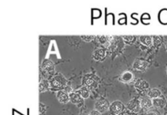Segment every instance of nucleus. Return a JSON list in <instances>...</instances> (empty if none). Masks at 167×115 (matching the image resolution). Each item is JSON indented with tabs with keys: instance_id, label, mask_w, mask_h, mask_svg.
<instances>
[{
	"instance_id": "nucleus-1",
	"label": "nucleus",
	"mask_w": 167,
	"mask_h": 115,
	"mask_svg": "<svg viewBox=\"0 0 167 115\" xmlns=\"http://www.w3.org/2000/svg\"><path fill=\"white\" fill-rule=\"evenodd\" d=\"M66 84H67V80L65 78V76L62 74H57L50 81V88L51 90L59 92L63 90L65 88Z\"/></svg>"
},
{
	"instance_id": "nucleus-2",
	"label": "nucleus",
	"mask_w": 167,
	"mask_h": 115,
	"mask_svg": "<svg viewBox=\"0 0 167 115\" xmlns=\"http://www.w3.org/2000/svg\"><path fill=\"white\" fill-rule=\"evenodd\" d=\"M140 108H141L140 101L138 99H132L127 102V110L132 114H138L140 110Z\"/></svg>"
},
{
	"instance_id": "nucleus-3",
	"label": "nucleus",
	"mask_w": 167,
	"mask_h": 115,
	"mask_svg": "<svg viewBox=\"0 0 167 115\" xmlns=\"http://www.w3.org/2000/svg\"><path fill=\"white\" fill-rule=\"evenodd\" d=\"M123 107H124V105L121 100H115L112 104H110L108 110H109L110 114L116 115L122 113Z\"/></svg>"
},
{
	"instance_id": "nucleus-4",
	"label": "nucleus",
	"mask_w": 167,
	"mask_h": 115,
	"mask_svg": "<svg viewBox=\"0 0 167 115\" xmlns=\"http://www.w3.org/2000/svg\"><path fill=\"white\" fill-rule=\"evenodd\" d=\"M109 106L110 104L108 102V100L106 99H104L101 98L100 100H98L95 104V109L96 110H98L99 112L103 113V112H105L107 110L109 109Z\"/></svg>"
},
{
	"instance_id": "nucleus-5",
	"label": "nucleus",
	"mask_w": 167,
	"mask_h": 115,
	"mask_svg": "<svg viewBox=\"0 0 167 115\" xmlns=\"http://www.w3.org/2000/svg\"><path fill=\"white\" fill-rule=\"evenodd\" d=\"M83 85H84V87L87 88L89 90H92V89L96 88L98 84H97L96 80H95L93 77L86 76V78H84V80H83Z\"/></svg>"
},
{
	"instance_id": "nucleus-6",
	"label": "nucleus",
	"mask_w": 167,
	"mask_h": 115,
	"mask_svg": "<svg viewBox=\"0 0 167 115\" xmlns=\"http://www.w3.org/2000/svg\"><path fill=\"white\" fill-rule=\"evenodd\" d=\"M147 62L143 59H136L133 63V68L138 71H144L147 67Z\"/></svg>"
},
{
	"instance_id": "nucleus-7",
	"label": "nucleus",
	"mask_w": 167,
	"mask_h": 115,
	"mask_svg": "<svg viewBox=\"0 0 167 115\" xmlns=\"http://www.w3.org/2000/svg\"><path fill=\"white\" fill-rule=\"evenodd\" d=\"M106 57V50L103 48L96 49L93 52V58L96 61H103Z\"/></svg>"
},
{
	"instance_id": "nucleus-8",
	"label": "nucleus",
	"mask_w": 167,
	"mask_h": 115,
	"mask_svg": "<svg viewBox=\"0 0 167 115\" xmlns=\"http://www.w3.org/2000/svg\"><path fill=\"white\" fill-rule=\"evenodd\" d=\"M56 97H57L58 100L61 103H63V104H65V103H67L69 100V94H68L67 92H65V91L63 90L57 92Z\"/></svg>"
},
{
	"instance_id": "nucleus-9",
	"label": "nucleus",
	"mask_w": 167,
	"mask_h": 115,
	"mask_svg": "<svg viewBox=\"0 0 167 115\" xmlns=\"http://www.w3.org/2000/svg\"><path fill=\"white\" fill-rule=\"evenodd\" d=\"M42 69L47 72H53L54 69H55V65H54V62L52 61L49 60V59H46L42 62Z\"/></svg>"
},
{
	"instance_id": "nucleus-10",
	"label": "nucleus",
	"mask_w": 167,
	"mask_h": 115,
	"mask_svg": "<svg viewBox=\"0 0 167 115\" xmlns=\"http://www.w3.org/2000/svg\"><path fill=\"white\" fill-rule=\"evenodd\" d=\"M140 105H141V108L143 109L144 110H147L152 108V106L153 105L152 104V100L150 97H143L140 100Z\"/></svg>"
},
{
	"instance_id": "nucleus-11",
	"label": "nucleus",
	"mask_w": 167,
	"mask_h": 115,
	"mask_svg": "<svg viewBox=\"0 0 167 115\" xmlns=\"http://www.w3.org/2000/svg\"><path fill=\"white\" fill-rule=\"evenodd\" d=\"M135 88L138 90H145L149 88V84L146 80H142V79H139L136 80V82L135 83Z\"/></svg>"
},
{
	"instance_id": "nucleus-12",
	"label": "nucleus",
	"mask_w": 167,
	"mask_h": 115,
	"mask_svg": "<svg viewBox=\"0 0 167 115\" xmlns=\"http://www.w3.org/2000/svg\"><path fill=\"white\" fill-rule=\"evenodd\" d=\"M69 100L74 105H78L82 102V97L77 92H70L69 93Z\"/></svg>"
},
{
	"instance_id": "nucleus-13",
	"label": "nucleus",
	"mask_w": 167,
	"mask_h": 115,
	"mask_svg": "<svg viewBox=\"0 0 167 115\" xmlns=\"http://www.w3.org/2000/svg\"><path fill=\"white\" fill-rule=\"evenodd\" d=\"M166 103V102L165 98H162V97H158V98H155V99L152 100L153 106L157 108V109H162L163 107H165Z\"/></svg>"
},
{
	"instance_id": "nucleus-14",
	"label": "nucleus",
	"mask_w": 167,
	"mask_h": 115,
	"mask_svg": "<svg viewBox=\"0 0 167 115\" xmlns=\"http://www.w3.org/2000/svg\"><path fill=\"white\" fill-rule=\"evenodd\" d=\"M133 78H134V75L132 74V72L128 70L123 72L121 75V80L124 83H130L131 81H132Z\"/></svg>"
},
{
	"instance_id": "nucleus-15",
	"label": "nucleus",
	"mask_w": 167,
	"mask_h": 115,
	"mask_svg": "<svg viewBox=\"0 0 167 115\" xmlns=\"http://www.w3.org/2000/svg\"><path fill=\"white\" fill-rule=\"evenodd\" d=\"M147 96H148V97H150V98L155 99V98L161 97V96H162V92H161V91L159 90L158 88H153L149 89L148 92H147Z\"/></svg>"
},
{
	"instance_id": "nucleus-16",
	"label": "nucleus",
	"mask_w": 167,
	"mask_h": 115,
	"mask_svg": "<svg viewBox=\"0 0 167 115\" xmlns=\"http://www.w3.org/2000/svg\"><path fill=\"white\" fill-rule=\"evenodd\" d=\"M48 88H50V82H48L46 80H41L39 84V92H43L48 90Z\"/></svg>"
},
{
	"instance_id": "nucleus-17",
	"label": "nucleus",
	"mask_w": 167,
	"mask_h": 115,
	"mask_svg": "<svg viewBox=\"0 0 167 115\" xmlns=\"http://www.w3.org/2000/svg\"><path fill=\"white\" fill-rule=\"evenodd\" d=\"M139 40L141 41L142 44L149 46L152 44V38L150 36H141L139 37Z\"/></svg>"
},
{
	"instance_id": "nucleus-18",
	"label": "nucleus",
	"mask_w": 167,
	"mask_h": 115,
	"mask_svg": "<svg viewBox=\"0 0 167 115\" xmlns=\"http://www.w3.org/2000/svg\"><path fill=\"white\" fill-rule=\"evenodd\" d=\"M77 93H79L82 98L86 99V98H88L89 96H90V91H89V89H88L87 88H86V87H82V88H81L78 90Z\"/></svg>"
},
{
	"instance_id": "nucleus-19",
	"label": "nucleus",
	"mask_w": 167,
	"mask_h": 115,
	"mask_svg": "<svg viewBox=\"0 0 167 115\" xmlns=\"http://www.w3.org/2000/svg\"><path fill=\"white\" fill-rule=\"evenodd\" d=\"M152 44L154 45L155 47H159L161 45V44H162V38H161V37H158V36L153 37V38H152Z\"/></svg>"
},
{
	"instance_id": "nucleus-20",
	"label": "nucleus",
	"mask_w": 167,
	"mask_h": 115,
	"mask_svg": "<svg viewBox=\"0 0 167 115\" xmlns=\"http://www.w3.org/2000/svg\"><path fill=\"white\" fill-rule=\"evenodd\" d=\"M123 40L125 41L127 43H132L135 40V36H124Z\"/></svg>"
},
{
	"instance_id": "nucleus-21",
	"label": "nucleus",
	"mask_w": 167,
	"mask_h": 115,
	"mask_svg": "<svg viewBox=\"0 0 167 115\" xmlns=\"http://www.w3.org/2000/svg\"><path fill=\"white\" fill-rule=\"evenodd\" d=\"M99 38H98V41H99V42L102 44V45H104V44H106L108 42V37L106 36H100V37H98Z\"/></svg>"
},
{
	"instance_id": "nucleus-22",
	"label": "nucleus",
	"mask_w": 167,
	"mask_h": 115,
	"mask_svg": "<svg viewBox=\"0 0 167 115\" xmlns=\"http://www.w3.org/2000/svg\"><path fill=\"white\" fill-rule=\"evenodd\" d=\"M46 106L44 105L43 104L40 103L39 105V111H40V115H43L44 114H46Z\"/></svg>"
},
{
	"instance_id": "nucleus-23",
	"label": "nucleus",
	"mask_w": 167,
	"mask_h": 115,
	"mask_svg": "<svg viewBox=\"0 0 167 115\" xmlns=\"http://www.w3.org/2000/svg\"><path fill=\"white\" fill-rule=\"evenodd\" d=\"M81 39L85 41H91L93 40L94 38V36H91V35H85V36H81Z\"/></svg>"
},
{
	"instance_id": "nucleus-24",
	"label": "nucleus",
	"mask_w": 167,
	"mask_h": 115,
	"mask_svg": "<svg viewBox=\"0 0 167 115\" xmlns=\"http://www.w3.org/2000/svg\"><path fill=\"white\" fill-rule=\"evenodd\" d=\"M146 115H161L160 114V113L156 110H150V111H148Z\"/></svg>"
},
{
	"instance_id": "nucleus-25",
	"label": "nucleus",
	"mask_w": 167,
	"mask_h": 115,
	"mask_svg": "<svg viewBox=\"0 0 167 115\" xmlns=\"http://www.w3.org/2000/svg\"><path fill=\"white\" fill-rule=\"evenodd\" d=\"M100 114H101L100 112H99L98 110H93V111H91L90 115H101Z\"/></svg>"
},
{
	"instance_id": "nucleus-26",
	"label": "nucleus",
	"mask_w": 167,
	"mask_h": 115,
	"mask_svg": "<svg viewBox=\"0 0 167 115\" xmlns=\"http://www.w3.org/2000/svg\"><path fill=\"white\" fill-rule=\"evenodd\" d=\"M142 18H143V20L144 19V20H147V19H150V15H148V14H143V15H142Z\"/></svg>"
},
{
	"instance_id": "nucleus-27",
	"label": "nucleus",
	"mask_w": 167,
	"mask_h": 115,
	"mask_svg": "<svg viewBox=\"0 0 167 115\" xmlns=\"http://www.w3.org/2000/svg\"><path fill=\"white\" fill-rule=\"evenodd\" d=\"M81 115H90V114H88L87 113H86V112H83L82 114H81Z\"/></svg>"
},
{
	"instance_id": "nucleus-28",
	"label": "nucleus",
	"mask_w": 167,
	"mask_h": 115,
	"mask_svg": "<svg viewBox=\"0 0 167 115\" xmlns=\"http://www.w3.org/2000/svg\"><path fill=\"white\" fill-rule=\"evenodd\" d=\"M116 115H124V114H122V113H121V114H116Z\"/></svg>"
},
{
	"instance_id": "nucleus-29",
	"label": "nucleus",
	"mask_w": 167,
	"mask_h": 115,
	"mask_svg": "<svg viewBox=\"0 0 167 115\" xmlns=\"http://www.w3.org/2000/svg\"><path fill=\"white\" fill-rule=\"evenodd\" d=\"M166 50H167V44H166Z\"/></svg>"
},
{
	"instance_id": "nucleus-30",
	"label": "nucleus",
	"mask_w": 167,
	"mask_h": 115,
	"mask_svg": "<svg viewBox=\"0 0 167 115\" xmlns=\"http://www.w3.org/2000/svg\"><path fill=\"white\" fill-rule=\"evenodd\" d=\"M166 72H167V67H166Z\"/></svg>"
},
{
	"instance_id": "nucleus-31",
	"label": "nucleus",
	"mask_w": 167,
	"mask_h": 115,
	"mask_svg": "<svg viewBox=\"0 0 167 115\" xmlns=\"http://www.w3.org/2000/svg\"><path fill=\"white\" fill-rule=\"evenodd\" d=\"M165 115H167V114H165Z\"/></svg>"
}]
</instances>
